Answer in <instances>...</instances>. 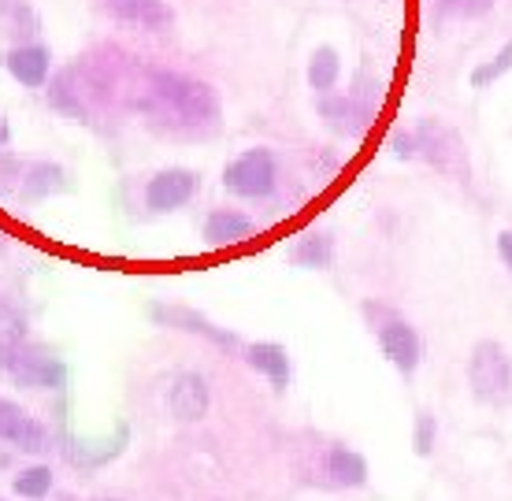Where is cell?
<instances>
[{"instance_id":"obj_1","label":"cell","mask_w":512,"mask_h":501,"mask_svg":"<svg viewBox=\"0 0 512 501\" xmlns=\"http://www.w3.org/2000/svg\"><path fill=\"white\" fill-rule=\"evenodd\" d=\"M130 104L156 130L175 138H205L219 127V93L201 78L179 75L167 67H141V86H134Z\"/></svg>"},{"instance_id":"obj_2","label":"cell","mask_w":512,"mask_h":501,"mask_svg":"<svg viewBox=\"0 0 512 501\" xmlns=\"http://www.w3.org/2000/svg\"><path fill=\"white\" fill-rule=\"evenodd\" d=\"M360 312H364V320H368V327H372L375 342H379V349H383V357L390 360L401 375L416 372L423 360L420 331H416L394 305H386V301H364Z\"/></svg>"},{"instance_id":"obj_3","label":"cell","mask_w":512,"mask_h":501,"mask_svg":"<svg viewBox=\"0 0 512 501\" xmlns=\"http://www.w3.org/2000/svg\"><path fill=\"white\" fill-rule=\"evenodd\" d=\"M412 138V160H423L431 164L435 171L449 175L457 182H468L472 167H468V145L457 130L442 123V119H423L416 127H409Z\"/></svg>"},{"instance_id":"obj_4","label":"cell","mask_w":512,"mask_h":501,"mask_svg":"<svg viewBox=\"0 0 512 501\" xmlns=\"http://www.w3.org/2000/svg\"><path fill=\"white\" fill-rule=\"evenodd\" d=\"M0 368L8 379L26 390H60L67 383V368L60 357H52L45 346H34L30 338L23 342H0Z\"/></svg>"},{"instance_id":"obj_5","label":"cell","mask_w":512,"mask_h":501,"mask_svg":"<svg viewBox=\"0 0 512 501\" xmlns=\"http://www.w3.org/2000/svg\"><path fill=\"white\" fill-rule=\"evenodd\" d=\"M468 386L479 405H509L512 401V357L509 349L483 338L468 353Z\"/></svg>"},{"instance_id":"obj_6","label":"cell","mask_w":512,"mask_h":501,"mask_svg":"<svg viewBox=\"0 0 512 501\" xmlns=\"http://www.w3.org/2000/svg\"><path fill=\"white\" fill-rule=\"evenodd\" d=\"M316 112L331 130L346 134V138H360L364 130L372 127L375 112H379V82L360 75L357 86L349 93H323Z\"/></svg>"},{"instance_id":"obj_7","label":"cell","mask_w":512,"mask_h":501,"mask_svg":"<svg viewBox=\"0 0 512 501\" xmlns=\"http://www.w3.org/2000/svg\"><path fill=\"white\" fill-rule=\"evenodd\" d=\"M279 186V160L271 149L264 145H253L223 167V190L234 193V197H245V201H264L271 197Z\"/></svg>"},{"instance_id":"obj_8","label":"cell","mask_w":512,"mask_h":501,"mask_svg":"<svg viewBox=\"0 0 512 501\" xmlns=\"http://www.w3.org/2000/svg\"><path fill=\"white\" fill-rule=\"evenodd\" d=\"M49 104L60 112L64 119H71V123H90L93 116V86L90 78H86V67L82 64H71L64 67V71H56V75H49Z\"/></svg>"},{"instance_id":"obj_9","label":"cell","mask_w":512,"mask_h":501,"mask_svg":"<svg viewBox=\"0 0 512 501\" xmlns=\"http://www.w3.org/2000/svg\"><path fill=\"white\" fill-rule=\"evenodd\" d=\"M201 190V175L190 167H164L153 179L145 182V208L164 216V212H179L182 205H190Z\"/></svg>"},{"instance_id":"obj_10","label":"cell","mask_w":512,"mask_h":501,"mask_svg":"<svg viewBox=\"0 0 512 501\" xmlns=\"http://www.w3.org/2000/svg\"><path fill=\"white\" fill-rule=\"evenodd\" d=\"M0 442H8L23 453H45L52 446L49 427L38 416H30L23 405L0 398Z\"/></svg>"},{"instance_id":"obj_11","label":"cell","mask_w":512,"mask_h":501,"mask_svg":"<svg viewBox=\"0 0 512 501\" xmlns=\"http://www.w3.org/2000/svg\"><path fill=\"white\" fill-rule=\"evenodd\" d=\"M212 409V386L201 372H179L167 386V412L179 424H197Z\"/></svg>"},{"instance_id":"obj_12","label":"cell","mask_w":512,"mask_h":501,"mask_svg":"<svg viewBox=\"0 0 512 501\" xmlns=\"http://www.w3.org/2000/svg\"><path fill=\"white\" fill-rule=\"evenodd\" d=\"M149 316H153V323H160V327H175V331H186V334H201V338H208V342L219 346V349H242V338H238V334L227 331V327H216L208 316L186 309V305H153Z\"/></svg>"},{"instance_id":"obj_13","label":"cell","mask_w":512,"mask_h":501,"mask_svg":"<svg viewBox=\"0 0 512 501\" xmlns=\"http://www.w3.org/2000/svg\"><path fill=\"white\" fill-rule=\"evenodd\" d=\"M4 67H8V75H12L19 86H26V90H41L52 75V52L45 49L41 41H26V45L8 49Z\"/></svg>"},{"instance_id":"obj_14","label":"cell","mask_w":512,"mask_h":501,"mask_svg":"<svg viewBox=\"0 0 512 501\" xmlns=\"http://www.w3.org/2000/svg\"><path fill=\"white\" fill-rule=\"evenodd\" d=\"M323 476L331 487H346V490H357L368 483V461H364V453L349 450L342 442H334L323 450Z\"/></svg>"},{"instance_id":"obj_15","label":"cell","mask_w":512,"mask_h":501,"mask_svg":"<svg viewBox=\"0 0 512 501\" xmlns=\"http://www.w3.org/2000/svg\"><path fill=\"white\" fill-rule=\"evenodd\" d=\"M104 12L116 23L141 26V30H164L171 23L167 0H104Z\"/></svg>"},{"instance_id":"obj_16","label":"cell","mask_w":512,"mask_h":501,"mask_svg":"<svg viewBox=\"0 0 512 501\" xmlns=\"http://www.w3.org/2000/svg\"><path fill=\"white\" fill-rule=\"evenodd\" d=\"M256 223L238 208H212L205 219V242L212 249H223V245H238L245 238H253Z\"/></svg>"},{"instance_id":"obj_17","label":"cell","mask_w":512,"mask_h":501,"mask_svg":"<svg viewBox=\"0 0 512 501\" xmlns=\"http://www.w3.org/2000/svg\"><path fill=\"white\" fill-rule=\"evenodd\" d=\"M245 364L264 375L275 390H286L290 375H294L290 372V353L279 342H253V346H245Z\"/></svg>"},{"instance_id":"obj_18","label":"cell","mask_w":512,"mask_h":501,"mask_svg":"<svg viewBox=\"0 0 512 501\" xmlns=\"http://www.w3.org/2000/svg\"><path fill=\"white\" fill-rule=\"evenodd\" d=\"M290 264L308 271H327L334 264V234L331 231H308L301 234L290 249Z\"/></svg>"},{"instance_id":"obj_19","label":"cell","mask_w":512,"mask_h":501,"mask_svg":"<svg viewBox=\"0 0 512 501\" xmlns=\"http://www.w3.org/2000/svg\"><path fill=\"white\" fill-rule=\"evenodd\" d=\"M67 190V171L60 164H49V160H38V164L23 167V182H19V193L30 197V201H41V197H52V193Z\"/></svg>"},{"instance_id":"obj_20","label":"cell","mask_w":512,"mask_h":501,"mask_svg":"<svg viewBox=\"0 0 512 501\" xmlns=\"http://www.w3.org/2000/svg\"><path fill=\"white\" fill-rule=\"evenodd\" d=\"M338 78H342V56L331 45H320L308 56V86L323 97V93H334Z\"/></svg>"},{"instance_id":"obj_21","label":"cell","mask_w":512,"mask_h":501,"mask_svg":"<svg viewBox=\"0 0 512 501\" xmlns=\"http://www.w3.org/2000/svg\"><path fill=\"white\" fill-rule=\"evenodd\" d=\"M12 490L19 494V498H30V501L49 498V490H52V468H49V464H34V468H23V472H19V476L12 479Z\"/></svg>"},{"instance_id":"obj_22","label":"cell","mask_w":512,"mask_h":501,"mask_svg":"<svg viewBox=\"0 0 512 501\" xmlns=\"http://www.w3.org/2000/svg\"><path fill=\"white\" fill-rule=\"evenodd\" d=\"M509 71H512V38L505 41V45H501L490 60H483V64L475 67L472 86H475V90H487V86H494V82H498L501 75H509Z\"/></svg>"},{"instance_id":"obj_23","label":"cell","mask_w":512,"mask_h":501,"mask_svg":"<svg viewBox=\"0 0 512 501\" xmlns=\"http://www.w3.org/2000/svg\"><path fill=\"white\" fill-rule=\"evenodd\" d=\"M26 312L15 305L12 297L0 294V342H23L26 338Z\"/></svg>"},{"instance_id":"obj_24","label":"cell","mask_w":512,"mask_h":501,"mask_svg":"<svg viewBox=\"0 0 512 501\" xmlns=\"http://www.w3.org/2000/svg\"><path fill=\"white\" fill-rule=\"evenodd\" d=\"M498 0H435L438 19H479L487 15Z\"/></svg>"},{"instance_id":"obj_25","label":"cell","mask_w":512,"mask_h":501,"mask_svg":"<svg viewBox=\"0 0 512 501\" xmlns=\"http://www.w3.org/2000/svg\"><path fill=\"white\" fill-rule=\"evenodd\" d=\"M4 19H8V26H12L8 34H15V38H19V45H26V41L38 38L41 23H38V15H34V8H30L26 0H19V4H15L12 12L4 15Z\"/></svg>"},{"instance_id":"obj_26","label":"cell","mask_w":512,"mask_h":501,"mask_svg":"<svg viewBox=\"0 0 512 501\" xmlns=\"http://www.w3.org/2000/svg\"><path fill=\"white\" fill-rule=\"evenodd\" d=\"M435 438H438V420L431 416V412H420V416H416V435H412L416 453H420V457H431Z\"/></svg>"},{"instance_id":"obj_27","label":"cell","mask_w":512,"mask_h":501,"mask_svg":"<svg viewBox=\"0 0 512 501\" xmlns=\"http://www.w3.org/2000/svg\"><path fill=\"white\" fill-rule=\"evenodd\" d=\"M23 160L12 153H0V193L8 190H19V182H23Z\"/></svg>"},{"instance_id":"obj_28","label":"cell","mask_w":512,"mask_h":501,"mask_svg":"<svg viewBox=\"0 0 512 501\" xmlns=\"http://www.w3.org/2000/svg\"><path fill=\"white\" fill-rule=\"evenodd\" d=\"M498 257L505 260V268L512 271V231H501L498 234Z\"/></svg>"},{"instance_id":"obj_29","label":"cell","mask_w":512,"mask_h":501,"mask_svg":"<svg viewBox=\"0 0 512 501\" xmlns=\"http://www.w3.org/2000/svg\"><path fill=\"white\" fill-rule=\"evenodd\" d=\"M8 138H12V130H8V123L0 116V145H8Z\"/></svg>"},{"instance_id":"obj_30","label":"cell","mask_w":512,"mask_h":501,"mask_svg":"<svg viewBox=\"0 0 512 501\" xmlns=\"http://www.w3.org/2000/svg\"><path fill=\"white\" fill-rule=\"evenodd\" d=\"M15 4H19V0H0V15H8L15 8Z\"/></svg>"},{"instance_id":"obj_31","label":"cell","mask_w":512,"mask_h":501,"mask_svg":"<svg viewBox=\"0 0 512 501\" xmlns=\"http://www.w3.org/2000/svg\"><path fill=\"white\" fill-rule=\"evenodd\" d=\"M101 501H116V498H101Z\"/></svg>"},{"instance_id":"obj_32","label":"cell","mask_w":512,"mask_h":501,"mask_svg":"<svg viewBox=\"0 0 512 501\" xmlns=\"http://www.w3.org/2000/svg\"><path fill=\"white\" fill-rule=\"evenodd\" d=\"M0 501H4V498H0Z\"/></svg>"}]
</instances>
